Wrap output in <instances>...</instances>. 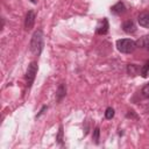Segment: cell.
<instances>
[{"label":"cell","instance_id":"1","mask_svg":"<svg viewBox=\"0 0 149 149\" xmlns=\"http://www.w3.org/2000/svg\"><path fill=\"white\" fill-rule=\"evenodd\" d=\"M43 47H44L43 31L41 29H37V30L34 31V34L31 36V40H30V44H29L30 51L34 56H40L42 50H43Z\"/></svg>","mask_w":149,"mask_h":149},{"label":"cell","instance_id":"2","mask_svg":"<svg viewBox=\"0 0 149 149\" xmlns=\"http://www.w3.org/2000/svg\"><path fill=\"white\" fill-rule=\"evenodd\" d=\"M136 48V42L130 38H120L116 41V49L122 54H132Z\"/></svg>","mask_w":149,"mask_h":149},{"label":"cell","instance_id":"3","mask_svg":"<svg viewBox=\"0 0 149 149\" xmlns=\"http://www.w3.org/2000/svg\"><path fill=\"white\" fill-rule=\"evenodd\" d=\"M37 62L33 61L29 63L28 68H27V71H26V81H27V87H30L35 80V77H36V73H37Z\"/></svg>","mask_w":149,"mask_h":149},{"label":"cell","instance_id":"4","mask_svg":"<svg viewBox=\"0 0 149 149\" xmlns=\"http://www.w3.org/2000/svg\"><path fill=\"white\" fill-rule=\"evenodd\" d=\"M35 19H36V15H35L34 10H28V13L26 14V17H24V29L26 30H30L34 27Z\"/></svg>","mask_w":149,"mask_h":149},{"label":"cell","instance_id":"5","mask_svg":"<svg viewBox=\"0 0 149 149\" xmlns=\"http://www.w3.org/2000/svg\"><path fill=\"white\" fill-rule=\"evenodd\" d=\"M108 28H109L108 20H107L106 17H104V19H102V21H100V22H99V24L97 26L95 33H97L98 35H105V34H107Z\"/></svg>","mask_w":149,"mask_h":149},{"label":"cell","instance_id":"6","mask_svg":"<svg viewBox=\"0 0 149 149\" xmlns=\"http://www.w3.org/2000/svg\"><path fill=\"white\" fill-rule=\"evenodd\" d=\"M137 22L141 27L149 28V12H142L137 16Z\"/></svg>","mask_w":149,"mask_h":149},{"label":"cell","instance_id":"7","mask_svg":"<svg viewBox=\"0 0 149 149\" xmlns=\"http://www.w3.org/2000/svg\"><path fill=\"white\" fill-rule=\"evenodd\" d=\"M111 12L113 14H115V15H121V14H123L126 12V6H125L123 2L119 1V2H116L115 5H113L111 7Z\"/></svg>","mask_w":149,"mask_h":149},{"label":"cell","instance_id":"8","mask_svg":"<svg viewBox=\"0 0 149 149\" xmlns=\"http://www.w3.org/2000/svg\"><path fill=\"white\" fill-rule=\"evenodd\" d=\"M122 29L127 34H134L136 31V26L132 20H127L122 23Z\"/></svg>","mask_w":149,"mask_h":149},{"label":"cell","instance_id":"9","mask_svg":"<svg viewBox=\"0 0 149 149\" xmlns=\"http://www.w3.org/2000/svg\"><path fill=\"white\" fill-rule=\"evenodd\" d=\"M65 94H66V86H65V84L62 83V84H59V86L56 91V101L57 102L62 101V99L65 97Z\"/></svg>","mask_w":149,"mask_h":149},{"label":"cell","instance_id":"10","mask_svg":"<svg viewBox=\"0 0 149 149\" xmlns=\"http://www.w3.org/2000/svg\"><path fill=\"white\" fill-rule=\"evenodd\" d=\"M136 47L140 48H148L149 49V35H144L142 37H140L136 41Z\"/></svg>","mask_w":149,"mask_h":149},{"label":"cell","instance_id":"11","mask_svg":"<svg viewBox=\"0 0 149 149\" xmlns=\"http://www.w3.org/2000/svg\"><path fill=\"white\" fill-rule=\"evenodd\" d=\"M140 70H141V68H139L136 64H129L127 66V72L132 76H135V74L140 73Z\"/></svg>","mask_w":149,"mask_h":149},{"label":"cell","instance_id":"12","mask_svg":"<svg viewBox=\"0 0 149 149\" xmlns=\"http://www.w3.org/2000/svg\"><path fill=\"white\" fill-rule=\"evenodd\" d=\"M148 73H149V61H147L144 63V65L141 66V70H140V74L144 78L148 76Z\"/></svg>","mask_w":149,"mask_h":149},{"label":"cell","instance_id":"13","mask_svg":"<svg viewBox=\"0 0 149 149\" xmlns=\"http://www.w3.org/2000/svg\"><path fill=\"white\" fill-rule=\"evenodd\" d=\"M99 136H100V128L99 127H95L93 129V134H92V140L94 141L95 144L99 143Z\"/></svg>","mask_w":149,"mask_h":149},{"label":"cell","instance_id":"14","mask_svg":"<svg viewBox=\"0 0 149 149\" xmlns=\"http://www.w3.org/2000/svg\"><path fill=\"white\" fill-rule=\"evenodd\" d=\"M114 109L112 108V107H107L106 108V111H105V118L106 119H108V120H111V119H113L114 118Z\"/></svg>","mask_w":149,"mask_h":149},{"label":"cell","instance_id":"15","mask_svg":"<svg viewBox=\"0 0 149 149\" xmlns=\"http://www.w3.org/2000/svg\"><path fill=\"white\" fill-rule=\"evenodd\" d=\"M56 140L59 144H62V142H63V127L62 126H59V130H58V134L56 136Z\"/></svg>","mask_w":149,"mask_h":149},{"label":"cell","instance_id":"16","mask_svg":"<svg viewBox=\"0 0 149 149\" xmlns=\"http://www.w3.org/2000/svg\"><path fill=\"white\" fill-rule=\"evenodd\" d=\"M142 94H143V97H146V98H149V83H147L143 87H142Z\"/></svg>","mask_w":149,"mask_h":149},{"label":"cell","instance_id":"17","mask_svg":"<svg viewBox=\"0 0 149 149\" xmlns=\"http://www.w3.org/2000/svg\"><path fill=\"white\" fill-rule=\"evenodd\" d=\"M47 109H48V106H43V107L41 108V111H40V113H38V114L36 115V118H40V116H41V115H42V114L44 113V111H47Z\"/></svg>","mask_w":149,"mask_h":149},{"label":"cell","instance_id":"18","mask_svg":"<svg viewBox=\"0 0 149 149\" xmlns=\"http://www.w3.org/2000/svg\"><path fill=\"white\" fill-rule=\"evenodd\" d=\"M30 1H31L33 3H35V2H36V0H30Z\"/></svg>","mask_w":149,"mask_h":149}]
</instances>
